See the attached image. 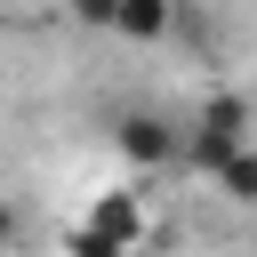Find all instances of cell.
Wrapping results in <instances>:
<instances>
[{"label": "cell", "instance_id": "obj_4", "mask_svg": "<svg viewBox=\"0 0 257 257\" xmlns=\"http://www.w3.org/2000/svg\"><path fill=\"white\" fill-rule=\"evenodd\" d=\"M169 24H177V0H120L112 8V32L120 40H161Z\"/></svg>", "mask_w": 257, "mask_h": 257}, {"label": "cell", "instance_id": "obj_7", "mask_svg": "<svg viewBox=\"0 0 257 257\" xmlns=\"http://www.w3.org/2000/svg\"><path fill=\"white\" fill-rule=\"evenodd\" d=\"M8 249H16V209L0 201V257H8Z\"/></svg>", "mask_w": 257, "mask_h": 257}, {"label": "cell", "instance_id": "obj_2", "mask_svg": "<svg viewBox=\"0 0 257 257\" xmlns=\"http://www.w3.org/2000/svg\"><path fill=\"white\" fill-rule=\"evenodd\" d=\"M233 145H249V104H241L233 88H225V96H209V104L177 128V161H185V169H201V177H209Z\"/></svg>", "mask_w": 257, "mask_h": 257}, {"label": "cell", "instance_id": "obj_3", "mask_svg": "<svg viewBox=\"0 0 257 257\" xmlns=\"http://www.w3.org/2000/svg\"><path fill=\"white\" fill-rule=\"evenodd\" d=\"M112 145H120V161H137V169H161V161H177V128H169L161 112H120Z\"/></svg>", "mask_w": 257, "mask_h": 257}, {"label": "cell", "instance_id": "obj_6", "mask_svg": "<svg viewBox=\"0 0 257 257\" xmlns=\"http://www.w3.org/2000/svg\"><path fill=\"white\" fill-rule=\"evenodd\" d=\"M112 8H120V0H72V16H80V24H104V32H112Z\"/></svg>", "mask_w": 257, "mask_h": 257}, {"label": "cell", "instance_id": "obj_5", "mask_svg": "<svg viewBox=\"0 0 257 257\" xmlns=\"http://www.w3.org/2000/svg\"><path fill=\"white\" fill-rule=\"evenodd\" d=\"M209 177H217V193H225V201H257V145H233Z\"/></svg>", "mask_w": 257, "mask_h": 257}, {"label": "cell", "instance_id": "obj_1", "mask_svg": "<svg viewBox=\"0 0 257 257\" xmlns=\"http://www.w3.org/2000/svg\"><path fill=\"white\" fill-rule=\"evenodd\" d=\"M137 241H145V193H137V185L96 193V209L64 233V249H72V257H128Z\"/></svg>", "mask_w": 257, "mask_h": 257}]
</instances>
